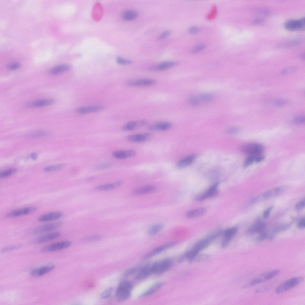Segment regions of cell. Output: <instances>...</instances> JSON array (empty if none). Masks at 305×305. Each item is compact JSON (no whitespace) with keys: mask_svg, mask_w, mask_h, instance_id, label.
<instances>
[{"mask_svg":"<svg viewBox=\"0 0 305 305\" xmlns=\"http://www.w3.org/2000/svg\"><path fill=\"white\" fill-rule=\"evenodd\" d=\"M133 285L128 281H122L119 284L115 294L116 298L119 302H122L127 300L130 297Z\"/></svg>","mask_w":305,"mask_h":305,"instance_id":"cell-1","label":"cell"},{"mask_svg":"<svg viewBox=\"0 0 305 305\" xmlns=\"http://www.w3.org/2000/svg\"><path fill=\"white\" fill-rule=\"evenodd\" d=\"M304 280L302 277H294L284 281L280 284L276 289L275 292L277 294H281L297 286Z\"/></svg>","mask_w":305,"mask_h":305,"instance_id":"cell-2","label":"cell"},{"mask_svg":"<svg viewBox=\"0 0 305 305\" xmlns=\"http://www.w3.org/2000/svg\"><path fill=\"white\" fill-rule=\"evenodd\" d=\"M173 264L172 260L167 258L152 264L153 274H162L168 270Z\"/></svg>","mask_w":305,"mask_h":305,"instance_id":"cell-3","label":"cell"},{"mask_svg":"<svg viewBox=\"0 0 305 305\" xmlns=\"http://www.w3.org/2000/svg\"><path fill=\"white\" fill-rule=\"evenodd\" d=\"M63 224L62 222L58 221L45 224L34 228L32 230L31 233L37 234L49 232L61 227Z\"/></svg>","mask_w":305,"mask_h":305,"instance_id":"cell-4","label":"cell"},{"mask_svg":"<svg viewBox=\"0 0 305 305\" xmlns=\"http://www.w3.org/2000/svg\"><path fill=\"white\" fill-rule=\"evenodd\" d=\"M281 271L278 270H272L262 274L253 279L246 287L252 286L271 279L278 275Z\"/></svg>","mask_w":305,"mask_h":305,"instance_id":"cell-5","label":"cell"},{"mask_svg":"<svg viewBox=\"0 0 305 305\" xmlns=\"http://www.w3.org/2000/svg\"><path fill=\"white\" fill-rule=\"evenodd\" d=\"M240 150L242 152L249 155H257L261 154L263 151L264 147L260 144H249L241 146Z\"/></svg>","mask_w":305,"mask_h":305,"instance_id":"cell-6","label":"cell"},{"mask_svg":"<svg viewBox=\"0 0 305 305\" xmlns=\"http://www.w3.org/2000/svg\"><path fill=\"white\" fill-rule=\"evenodd\" d=\"M71 243V242L69 241L58 242L45 247L41 249V251L43 252L57 251L69 247Z\"/></svg>","mask_w":305,"mask_h":305,"instance_id":"cell-7","label":"cell"},{"mask_svg":"<svg viewBox=\"0 0 305 305\" xmlns=\"http://www.w3.org/2000/svg\"><path fill=\"white\" fill-rule=\"evenodd\" d=\"M35 206H29L13 210L5 215L7 218H12L25 215L32 213L37 210Z\"/></svg>","mask_w":305,"mask_h":305,"instance_id":"cell-8","label":"cell"},{"mask_svg":"<svg viewBox=\"0 0 305 305\" xmlns=\"http://www.w3.org/2000/svg\"><path fill=\"white\" fill-rule=\"evenodd\" d=\"M304 21V17L297 20H290L285 22L284 27L289 31L303 30L305 27Z\"/></svg>","mask_w":305,"mask_h":305,"instance_id":"cell-9","label":"cell"},{"mask_svg":"<svg viewBox=\"0 0 305 305\" xmlns=\"http://www.w3.org/2000/svg\"><path fill=\"white\" fill-rule=\"evenodd\" d=\"M218 185V183H217L211 186L205 192L197 195L196 197V200L198 201H203L217 196L219 192Z\"/></svg>","mask_w":305,"mask_h":305,"instance_id":"cell-10","label":"cell"},{"mask_svg":"<svg viewBox=\"0 0 305 305\" xmlns=\"http://www.w3.org/2000/svg\"><path fill=\"white\" fill-rule=\"evenodd\" d=\"M237 231L238 228L236 227L228 228L224 231L221 243V246L222 248H226L228 245Z\"/></svg>","mask_w":305,"mask_h":305,"instance_id":"cell-11","label":"cell"},{"mask_svg":"<svg viewBox=\"0 0 305 305\" xmlns=\"http://www.w3.org/2000/svg\"><path fill=\"white\" fill-rule=\"evenodd\" d=\"M177 243V242H172L158 246L144 255L143 258L146 259L153 257L172 247L176 245Z\"/></svg>","mask_w":305,"mask_h":305,"instance_id":"cell-12","label":"cell"},{"mask_svg":"<svg viewBox=\"0 0 305 305\" xmlns=\"http://www.w3.org/2000/svg\"><path fill=\"white\" fill-rule=\"evenodd\" d=\"M156 83V81L152 79L141 78L129 81L127 84L130 87H140L152 85Z\"/></svg>","mask_w":305,"mask_h":305,"instance_id":"cell-13","label":"cell"},{"mask_svg":"<svg viewBox=\"0 0 305 305\" xmlns=\"http://www.w3.org/2000/svg\"><path fill=\"white\" fill-rule=\"evenodd\" d=\"M60 235L59 232H49L35 238L33 242L36 243H44L56 239L60 236Z\"/></svg>","mask_w":305,"mask_h":305,"instance_id":"cell-14","label":"cell"},{"mask_svg":"<svg viewBox=\"0 0 305 305\" xmlns=\"http://www.w3.org/2000/svg\"><path fill=\"white\" fill-rule=\"evenodd\" d=\"M172 125V123L169 122H158L149 125L147 127V129L152 131H166L170 128Z\"/></svg>","mask_w":305,"mask_h":305,"instance_id":"cell-15","label":"cell"},{"mask_svg":"<svg viewBox=\"0 0 305 305\" xmlns=\"http://www.w3.org/2000/svg\"><path fill=\"white\" fill-rule=\"evenodd\" d=\"M152 136L151 133H146L131 135L127 137V139L132 142H143L149 140Z\"/></svg>","mask_w":305,"mask_h":305,"instance_id":"cell-16","label":"cell"},{"mask_svg":"<svg viewBox=\"0 0 305 305\" xmlns=\"http://www.w3.org/2000/svg\"><path fill=\"white\" fill-rule=\"evenodd\" d=\"M55 267V265L52 264L43 266L32 269L30 274L33 276H41L52 271Z\"/></svg>","mask_w":305,"mask_h":305,"instance_id":"cell-17","label":"cell"},{"mask_svg":"<svg viewBox=\"0 0 305 305\" xmlns=\"http://www.w3.org/2000/svg\"><path fill=\"white\" fill-rule=\"evenodd\" d=\"M63 216V214L59 211L51 212L41 215L38 218V220L41 222L53 221L60 219Z\"/></svg>","mask_w":305,"mask_h":305,"instance_id":"cell-18","label":"cell"},{"mask_svg":"<svg viewBox=\"0 0 305 305\" xmlns=\"http://www.w3.org/2000/svg\"><path fill=\"white\" fill-rule=\"evenodd\" d=\"M152 274V264H147L139 269L136 275V279L138 280H141L146 278Z\"/></svg>","mask_w":305,"mask_h":305,"instance_id":"cell-19","label":"cell"},{"mask_svg":"<svg viewBox=\"0 0 305 305\" xmlns=\"http://www.w3.org/2000/svg\"><path fill=\"white\" fill-rule=\"evenodd\" d=\"M147 123V121L144 119L130 121L123 126L122 129L125 131H131L144 126Z\"/></svg>","mask_w":305,"mask_h":305,"instance_id":"cell-20","label":"cell"},{"mask_svg":"<svg viewBox=\"0 0 305 305\" xmlns=\"http://www.w3.org/2000/svg\"><path fill=\"white\" fill-rule=\"evenodd\" d=\"M104 107L101 106L96 105L81 107L75 110L77 113L80 114L98 112L102 110Z\"/></svg>","mask_w":305,"mask_h":305,"instance_id":"cell-21","label":"cell"},{"mask_svg":"<svg viewBox=\"0 0 305 305\" xmlns=\"http://www.w3.org/2000/svg\"><path fill=\"white\" fill-rule=\"evenodd\" d=\"M136 154L134 150H121L115 151L112 155L115 158L118 159H124L133 157Z\"/></svg>","mask_w":305,"mask_h":305,"instance_id":"cell-22","label":"cell"},{"mask_svg":"<svg viewBox=\"0 0 305 305\" xmlns=\"http://www.w3.org/2000/svg\"><path fill=\"white\" fill-rule=\"evenodd\" d=\"M175 61H166L160 63L151 68V70L156 71L165 70L173 67L178 64Z\"/></svg>","mask_w":305,"mask_h":305,"instance_id":"cell-23","label":"cell"},{"mask_svg":"<svg viewBox=\"0 0 305 305\" xmlns=\"http://www.w3.org/2000/svg\"><path fill=\"white\" fill-rule=\"evenodd\" d=\"M284 190L282 187H278L267 191L260 195L262 200L276 196L282 193Z\"/></svg>","mask_w":305,"mask_h":305,"instance_id":"cell-24","label":"cell"},{"mask_svg":"<svg viewBox=\"0 0 305 305\" xmlns=\"http://www.w3.org/2000/svg\"><path fill=\"white\" fill-rule=\"evenodd\" d=\"M123 182V180H120L112 183L97 186L95 187V189L99 191L111 190L119 186Z\"/></svg>","mask_w":305,"mask_h":305,"instance_id":"cell-25","label":"cell"},{"mask_svg":"<svg viewBox=\"0 0 305 305\" xmlns=\"http://www.w3.org/2000/svg\"><path fill=\"white\" fill-rule=\"evenodd\" d=\"M155 187L152 185H148L136 189L133 192L134 194L140 195L152 193L155 191Z\"/></svg>","mask_w":305,"mask_h":305,"instance_id":"cell-26","label":"cell"},{"mask_svg":"<svg viewBox=\"0 0 305 305\" xmlns=\"http://www.w3.org/2000/svg\"><path fill=\"white\" fill-rule=\"evenodd\" d=\"M195 157V155H192L182 158L178 161L176 167L178 169H181L188 166L193 162Z\"/></svg>","mask_w":305,"mask_h":305,"instance_id":"cell-27","label":"cell"},{"mask_svg":"<svg viewBox=\"0 0 305 305\" xmlns=\"http://www.w3.org/2000/svg\"><path fill=\"white\" fill-rule=\"evenodd\" d=\"M211 242L208 239L205 237L197 242L193 246L192 250L197 253H199L206 247Z\"/></svg>","mask_w":305,"mask_h":305,"instance_id":"cell-28","label":"cell"},{"mask_svg":"<svg viewBox=\"0 0 305 305\" xmlns=\"http://www.w3.org/2000/svg\"><path fill=\"white\" fill-rule=\"evenodd\" d=\"M265 223L261 221H258L250 226L248 231L250 233H255L262 231L265 227Z\"/></svg>","mask_w":305,"mask_h":305,"instance_id":"cell-29","label":"cell"},{"mask_svg":"<svg viewBox=\"0 0 305 305\" xmlns=\"http://www.w3.org/2000/svg\"><path fill=\"white\" fill-rule=\"evenodd\" d=\"M163 285V283L161 282L154 284L140 295L139 297H144L152 294L160 289Z\"/></svg>","mask_w":305,"mask_h":305,"instance_id":"cell-30","label":"cell"},{"mask_svg":"<svg viewBox=\"0 0 305 305\" xmlns=\"http://www.w3.org/2000/svg\"><path fill=\"white\" fill-rule=\"evenodd\" d=\"M71 68V66L68 64H62L52 68L50 70V74L53 75H56L62 73L67 71Z\"/></svg>","mask_w":305,"mask_h":305,"instance_id":"cell-31","label":"cell"},{"mask_svg":"<svg viewBox=\"0 0 305 305\" xmlns=\"http://www.w3.org/2000/svg\"><path fill=\"white\" fill-rule=\"evenodd\" d=\"M206 211L205 208H200L189 211L187 213V216L190 218H195L203 214Z\"/></svg>","mask_w":305,"mask_h":305,"instance_id":"cell-32","label":"cell"},{"mask_svg":"<svg viewBox=\"0 0 305 305\" xmlns=\"http://www.w3.org/2000/svg\"><path fill=\"white\" fill-rule=\"evenodd\" d=\"M164 225L161 224H156L151 226L148 229L147 232L150 236H154L161 231Z\"/></svg>","mask_w":305,"mask_h":305,"instance_id":"cell-33","label":"cell"},{"mask_svg":"<svg viewBox=\"0 0 305 305\" xmlns=\"http://www.w3.org/2000/svg\"><path fill=\"white\" fill-rule=\"evenodd\" d=\"M54 102V100L51 99H45L39 100L31 104V106L34 107H41L50 105Z\"/></svg>","mask_w":305,"mask_h":305,"instance_id":"cell-34","label":"cell"},{"mask_svg":"<svg viewBox=\"0 0 305 305\" xmlns=\"http://www.w3.org/2000/svg\"><path fill=\"white\" fill-rule=\"evenodd\" d=\"M137 12L134 10H130L124 12L122 15V18L125 20L130 21L135 19L137 17Z\"/></svg>","mask_w":305,"mask_h":305,"instance_id":"cell-35","label":"cell"},{"mask_svg":"<svg viewBox=\"0 0 305 305\" xmlns=\"http://www.w3.org/2000/svg\"><path fill=\"white\" fill-rule=\"evenodd\" d=\"M222 230L220 228L216 229L209 233L206 237L211 242L217 237L222 233Z\"/></svg>","mask_w":305,"mask_h":305,"instance_id":"cell-36","label":"cell"},{"mask_svg":"<svg viewBox=\"0 0 305 305\" xmlns=\"http://www.w3.org/2000/svg\"><path fill=\"white\" fill-rule=\"evenodd\" d=\"M49 134V133L46 131L40 130L31 133L27 136L30 138H35L46 136Z\"/></svg>","mask_w":305,"mask_h":305,"instance_id":"cell-37","label":"cell"},{"mask_svg":"<svg viewBox=\"0 0 305 305\" xmlns=\"http://www.w3.org/2000/svg\"><path fill=\"white\" fill-rule=\"evenodd\" d=\"M66 166V164H61L49 166L45 168L44 171L46 172H50L60 170Z\"/></svg>","mask_w":305,"mask_h":305,"instance_id":"cell-38","label":"cell"},{"mask_svg":"<svg viewBox=\"0 0 305 305\" xmlns=\"http://www.w3.org/2000/svg\"><path fill=\"white\" fill-rule=\"evenodd\" d=\"M198 98L200 102H208L213 99V96L210 94L204 93L200 95Z\"/></svg>","mask_w":305,"mask_h":305,"instance_id":"cell-39","label":"cell"},{"mask_svg":"<svg viewBox=\"0 0 305 305\" xmlns=\"http://www.w3.org/2000/svg\"><path fill=\"white\" fill-rule=\"evenodd\" d=\"M258 155H250L245 160L244 166L246 168L252 164L254 162H255L256 157Z\"/></svg>","mask_w":305,"mask_h":305,"instance_id":"cell-40","label":"cell"},{"mask_svg":"<svg viewBox=\"0 0 305 305\" xmlns=\"http://www.w3.org/2000/svg\"><path fill=\"white\" fill-rule=\"evenodd\" d=\"M111 166V163L109 162H104L97 165L95 166L94 168L97 170H101L109 169Z\"/></svg>","mask_w":305,"mask_h":305,"instance_id":"cell-41","label":"cell"},{"mask_svg":"<svg viewBox=\"0 0 305 305\" xmlns=\"http://www.w3.org/2000/svg\"><path fill=\"white\" fill-rule=\"evenodd\" d=\"M17 170L15 168H11L3 171L1 172L0 177L2 178L8 177L16 172Z\"/></svg>","mask_w":305,"mask_h":305,"instance_id":"cell-42","label":"cell"},{"mask_svg":"<svg viewBox=\"0 0 305 305\" xmlns=\"http://www.w3.org/2000/svg\"><path fill=\"white\" fill-rule=\"evenodd\" d=\"M113 290V288L110 287L103 291L100 295L102 299H106L109 297L111 295Z\"/></svg>","mask_w":305,"mask_h":305,"instance_id":"cell-43","label":"cell"},{"mask_svg":"<svg viewBox=\"0 0 305 305\" xmlns=\"http://www.w3.org/2000/svg\"><path fill=\"white\" fill-rule=\"evenodd\" d=\"M21 246L20 245H16L8 246L3 248L1 251L2 253L8 252L12 250L20 248Z\"/></svg>","mask_w":305,"mask_h":305,"instance_id":"cell-44","label":"cell"},{"mask_svg":"<svg viewBox=\"0 0 305 305\" xmlns=\"http://www.w3.org/2000/svg\"><path fill=\"white\" fill-rule=\"evenodd\" d=\"M116 61L118 64L122 65H129L132 63L131 60L125 59L121 57H117Z\"/></svg>","mask_w":305,"mask_h":305,"instance_id":"cell-45","label":"cell"},{"mask_svg":"<svg viewBox=\"0 0 305 305\" xmlns=\"http://www.w3.org/2000/svg\"><path fill=\"white\" fill-rule=\"evenodd\" d=\"M295 67H290L283 69L281 72L282 74H285L293 72L297 69Z\"/></svg>","mask_w":305,"mask_h":305,"instance_id":"cell-46","label":"cell"},{"mask_svg":"<svg viewBox=\"0 0 305 305\" xmlns=\"http://www.w3.org/2000/svg\"><path fill=\"white\" fill-rule=\"evenodd\" d=\"M305 200L304 199L298 202L296 205L295 208L297 210L299 211L303 208L305 206Z\"/></svg>","mask_w":305,"mask_h":305,"instance_id":"cell-47","label":"cell"},{"mask_svg":"<svg viewBox=\"0 0 305 305\" xmlns=\"http://www.w3.org/2000/svg\"><path fill=\"white\" fill-rule=\"evenodd\" d=\"M305 117L304 116H299L296 117L294 119L293 122L296 124H302L304 122Z\"/></svg>","mask_w":305,"mask_h":305,"instance_id":"cell-48","label":"cell"},{"mask_svg":"<svg viewBox=\"0 0 305 305\" xmlns=\"http://www.w3.org/2000/svg\"><path fill=\"white\" fill-rule=\"evenodd\" d=\"M305 226V218L304 216L301 217L298 221L297 226L299 228H303Z\"/></svg>","mask_w":305,"mask_h":305,"instance_id":"cell-49","label":"cell"},{"mask_svg":"<svg viewBox=\"0 0 305 305\" xmlns=\"http://www.w3.org/2000/svg\"><path fill=\"white\" fill-rule=\"evenodd\" d=\"M20 66V64L17 63H13L8 65L7 67L10 70H13L18 69Z\"/></svg>","mask_w":305,"mask_h":305,"instance_id":"cell-50","label":"cell"},{"mask_svg":"<svg viewBox=\"0 0 305 305\" xmlns=\"http://www.w3.org/2000/svg\"><path fill=\"white\" fill-rule=\"evenodd\" d=\"M200 101L198 98L192 97L189 100L190 104L192 106H197L198 105Z\"/></svg>","mask_w":305,"mask_h":305,"instance_id":"cell-51","label":"cell"},{"mask_svg":"<svg viewBox=\"0 0 305 305\" xmlns=\"http://www.w3.org/2000/svg\"><path fill=\"white\" fill-rule=\"evenodd\" d=\"M273 206H271L265 210L263 212V215L264 217L266 219L269 217L271 211L273 208Z\"/></svg>","mask_w":305,"mask_h":305,"instance_id":"cell-52","label":"cell"},{"mask_svg":"<svg viewBox=\"0 0 305 305\" xmlns=\"http://www.w3.org/2000/svg\"><path fill=\"white\" fill-rule=\"evenodd\" d=\"M268 235L265 232L261 233L257 238V240L259 241H263L265 239H267Z\"/></svg>","mask_w":305,"mask_h":305,"instance_id":"cell-53","label":"cell"},{"mask_svg":"<svg viewBox=\"0 0 305 305\" xmlns=\"http://www.w3.org/2000/svg\"><path fill=\"white\" fill-rule=\"evenodd\" d=\"M137 268H133L130 269L127 271H126L124 274V275L125 276H128L131 275L133 273H134L135 272L137 271Z\"/></svg>","mask_w":305,"mask_h":305,"instance_id":"cell-54","label":"cell"},{"mask_svg":"<svg viewBox=\"0 0 305 305\" xmlns=\"http://www.w3.org/2000/svg\"><path fill=\"white\" fill-rule=\"evenodd\" d=\"M204 47L205 45L203 44L199 45L193 48L192 51L193 52H197L202 50Z\"/></svg>","mask_w":305,"mask_h":305,"instance_id":"cell-55","label":"cell"},{"mask_svg":"<svg viewBox=\"0 0 305 305\" xmlns=\"http://www.w3.org/2000/svg\"><path fill=\"white\" fill-rule=\"evenodd\" d=\"M100 236L98 235H93L88 237L86 240L88 241L96 240L99 239Z\"/></svg>","mask_w":305,"mask_h":305,"instance_id":"cell-56","label":"cell"},{"mask_svg":"<svg viewBox=\"0 0 305 305\" xmlns=\"http://www.w3.org/2000/svg\"><path fill=\"white\" fill-rule=\"evenodd\" d=\"M170 34V32L169 31H166L162 33L159 37V39H163L165 38L168 36Z\"/></svg>","mask_w":305,"mask_h":305,"instance_id":"cell-57","label":"cell"},{"mask_svg":"<svg viewBox=\"0 0 305 305\" xmlns=\"http://www.w3.org/2000/svg\"><path fill=\"white\" fill-rule=\"evenodd\" d=\"M286 102L285 101L283 100L279 99L276 101V105L279 106H282L285 104Z\"/></svg>","mask_w":305,"mask_h":305,"instance_id":"cell-58","label":"cell"},{"mask_svg":"<svg viewBox=\"0 0 305 305\" xmlns=\"http://www.w3.org/2000/svg\"><path fill=\"white\" fill-rule=\"evenodd\" d=\"M264 159V157L260 154L256 155L255 162L257 163L260 162L262 161Z\"/></svg>","mask_w":305,"mask_h":305,"instance_id":"cell-59","label":"cell"},{"mask_svg":"<svg viewBox=\"0 0 305 305\" xmlns=\"http://www.w3.org/2000/svg\"><path fill=\"white\" fill-rule=\"evenodd\" d=\"M199 30V29L198 27H192L189 29V31L192 33H195L198 31Z\"/></svg>","mask_w":305,"mask_h":305,"instance_id":"cell-60","label":"cell"},{"mask_svg":"<svg viewBox=\"0 0 305 305\" xmlns=\"http://www.w3.org/2000/svg\"><path fill=\"white\" fill-rule=\"evenodd\" d=\"M239 131L238 128H233L229 130L228 132L229 133H235Z\"/></svg>","mask_w":305,"mask_h":305,"instance_id":"cell-61","label":"cell"},{"mask_svg":"<svg viewBox=\"0 0 305 305\" xmlns=\"http://www.w3.org/2000/svg\"><path fill=\"white\" fill-rule=\"evenodd\" d=\"M263 22L264 20L262 19H257L253 21V23L255 24H260L262 23Z\"/></svg>","mask_w":305,"mask_h":305,"instance_id":"cell-62","label":"cell"},{"mask_svg":"<svg viewBox=\"0 0 305 305\" xmlns=\"http://www.w3.org/2000/svg\"><path fill=\"white\" fill-rule=\"evenodd\" d=\"M30 157L33 160H35L37 157V155L35 153H32L30 155Z\"/></svg>","mask_w":305,"mask_h":305,"instance_id":"cell-63","label":"cell"},{"mask_svg":"<svg viewBox=\"0 0 305 305\" xmlns=\"http://www.w3.org/2000/svg\"><path fill=\"white\" fill-rule=\"evenodd\" d=\"M94 179V178L93 177H88L87 178L86 180L88 181H91L93 180Z\"/></svg>","mask_w":305,"mask_h":305,"instance_id":"cell-64","label":"cell"}]
</instances>
